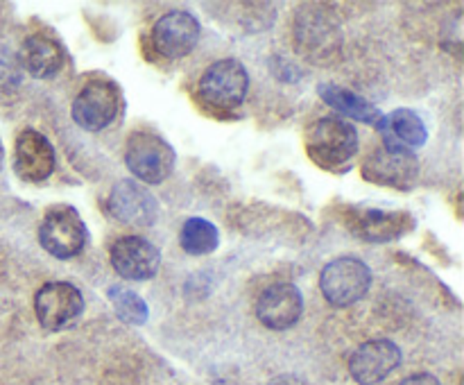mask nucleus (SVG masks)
<instances>
[{
	"instance_id": "nucleus-9",
	"label": "nucleus",
	"mask_w": 464,
	"mask_h": 385,
	"mask_svg": "<svg viewBox=\"0 0 464 385\" xmlns=\"http://www.w3.org/2000/svg\"><path fill=\"white\" fill-rule=\"evenodd\" d=\"M84 311V297L68 281H50L41 285L34 297L36 320L44 329L59 331L75 322Z\"/></svg>"
},
{
	"instance_id": "nucleus-6",
	"label": "nucleus",
	"mask_w": 464,
	"mask_h": 385,
	"mask_svg": "<svg viewBox=\"0 0 464 385\" xmlns=\"http://www.w3.org/2000/svg\"><path fill=\"white\" fill-rule=\"evenodd\" d=\"M122 107V93L113 82L91 80L72 100V120L86 131H100L111 125Z\"/></svg>"
},
{
	"instance_id": "nucleus-22",
	"label": "nucleus",
	"mask_w": 464,
	"mask_h": 385,
	"mask_svg": "<svg viewBox=\"0 0 464 385\" xmlns=\"http://www.w3.org/2000/svg\"><path fill=\"white\" fill-rule=\"evenodd\" d=\"M23 84V68L16 54L0 45V104H12Z\"/></svg>"
},
{
	"instance_id": "nucleus-15",
	"label": "nucleus",
	"mask_w": 464,
	"mask_h": 385,
	"mask_svg": "<svg viewBox=\"0 0 464 385\" xmlns=\"http://www.w3.org/2000/svg\"><path fill=\"white\" fill-rule=\"evenodd\" d=\"M14 170L23 181L41 184L54 170V149L36 130H23L14 145Z\"/></svg>"
},
{
	"instance_id": "nucleus-4",
	"label": "nucleus",
	"mask_w": 464,
	"mask_h": 385,
	"mask_svg": "<svg viewBox=\"0 0 464 385\" xmlns=\"http://www.w3.org/2000/svg\"><path fill=\"white\" fill-rule=\"evenodd\" d=\"M175 148L152 131H134L127 140L125 163L145 184H161L175 170Z\"/></svg>"
},
{
	"instance_id": "nucleus-18",
	"label": "nucleus",
	"mask_w": 464,
	"mask_h": 385,
	"mask_svg": "<svg viewBox=\"0 0 464 385\" xmlns=\"http://www.w3.org/2000/svg\"><path fill=\"white\" fill-rule=\"evenodd\" d=\"M381 136H383L388 148H403V149H415L421 148L429 139V130H426L424 120L417 111L412 109H397V111L381 116L376 122Z\"/></svg>"
},
{
	"instance_id": "nucleus-24",
	"label": "nucleus",
	"mask_w": 464,
	"mask_h": 385,
	"mask_svg": "<svg viewBox=\"0 0 464 385\" xmlns=\"http://www.w3.org/2000/svg\"><path fill=\"white\" fill-rule=\"evenodd\" d=\"M267 385H306V383L293 374H281V376H276V379H272Z\"/></svg>"
},
{
	"instance_id": "nucleus-10",
	"label": "nucleus",
	"mask_w": 464,
	"mask_h": 385,
	"mask_svg": "<svg viewBox=\"0 0 464 385\" xmlns=\"http://www.w3.org/2000/svg\"><path fill=\"white\" fill-rule=\"evenodd\" d=\"M202 36V27L193 14L184 9L163 14L152 30V41L157 53L168 59H181L195 50Z\"/></svg>"
},
{
	"instance_id": "nucleus-21",
	"label": "nucleus",
	"mask_w": 464,
	"mask_h": 385,
	"mask_svg": "<svg viewBox=\"0 0 464 385\" xmlns=\"http://www.w3.org/2000/svg\"><path fill=\"white\" fill-rule=\"evenodd\" d=\"M109 302H111L116 315L121 317L122 322H127V324L140 326L148 322V303H145L134 290L125 288V285H111V288H109Z\"/></svg>"
},
{
	"instance_id": "nucleus-2",
	"label": "nucleus",
	"mask_w": 464,
	"mask_h": 385,
	"mask_svg": "<svg viewBox=\"0 0 464 385\" xmlns=\"http://www.w3.org/2000/svg\"><path fill=\"white\" fill-rule=\"evenodd\" d=\"M295 39H297L299 53L315 62L334 57L343 43L338 16L324 5H304L295 18Z\"/></svg>"
},
{
	"instance_id": "nucleus-1",
	"label": "nucleus",
	"mask_w": 464,
	"mask_h": 385,
	"mask_svg": "<svg viewBox=\"0 0 464 385\" xmlns=\"http://www.w3.org/2000/svg\"><path fill=\"white\" fill-rule=\"evenodd\" d=\"M306 152L324 170L343 172L352 166L358 152V131L349 120L324 116L313 120L304 134Z\"/></svg>"
},
{
	"instance_id": "nucleus-20",
	"label": "nucleus",
	"mask_w": 464,
	"mask_h": 385,
	"mask_svg": "<svg viewBox=\"0 0 464 385\" xmlns=\"http://www.w3.org/2000/svg\"><path fill=\"white\" fill-rule=\"evenodd\" d=\"M179 245L190 256H204V254L216 252L220 245V234L213 222L204 220V217H188L181 226Z\"/></svg>"
},
{
	"instance_id": "nucleus-23",
	"label": "nucleus",
	"mask_w": 464,
	"mask_h": 385,
	"mask_svg": "<svg viewBox=\"0 0 464 385\" xmlns=\"http://www.w3.org/2000/svg\"><path fill=\"white\" fill-rule=\"evenodd\" d=\"M399 385H442V383H440L433 374H426V371H421V374L408 376V379H403Z\"/></svg>"
},
{
	"instance_id": "nucleus-3",
	"label": "nucleus",
	"mask_w": 464,
	"mask_h": 385,
	"mask_svg": "<svg viewBox=\"0 0 464 385\" xmlns=\"http://www.w3.org/2000/svg\"><path fill=\"white\" fill-rule=\"evenodd\" d=\"M249 75L238 59H220L211 63L199 77L198 95L216 111H231L240 107L247 95Z\"/></svg>"
},
{
	"instance_id": "nucleus-13",
	"label": "nucleus",
	"mask_w": 464,
	"mask_h": 385,
	"mask_svg": "<svg viewBox=\"0 0 464 385\" xmlns=\"http://www.w3.org/2000/svg\"><path fill=\"white\" fill-rule=\"evenodd\" d=\"M111 265L122 279L148 281L161 265V252L140 236H122L111 245Z\"/></svg>"
},
{
	"instance_id": "nucleus-17",
	"label": "nucleus",
	"mask_w": 464,
	"mask_h": 385,
	"mask_svg": "<svg viewBox=\"0 0 464 385\" xmlns=\"http://www.w3.org/2000/svg\"><path fill=\"white\" fill-rule=\"evenodd\" d=\"M349 222L352 234L361 238L372 240V243H388V240L399 238L412 226V217L403 211H379V208H352Z\"/></svg>"
},
{
	"instance_id": "nucleus-7",
	"label": "nucleus",
	"mask_w": 464,
	"mask_h": 385,
	"mask_svg": "<svg viewBox=\"0 0 464 385\" xmlns=\"http://www.w3.org/2000/svg\"><path fill=\"white\" fill-rule=\"evenodd\" d=\"M39 243L41 247L54 258L77 256L86 245V225L80 217V213L72 207H53L44 216V222L39 226Z\"/></svg>"
},
{
	"instance_id": "nucleus-11",
	"label": "nucleus",
	"mask_w": 464,
	"mask_h": 385,
	"mask_svg": "<svg viewBox=\"0 0 464 385\" xmlns=\"http://www.w3.org/2000/svg\"><path fill=\"white\" fill-rule=\"evenodd\" d=\"M401 365V349L392 340H370L349 358V374L361 385H376Z\"/></svg>"
},
{
	"instance_id": "nucleus-8",
	"label": "nucleus",
	"mask_w": 464,
	"mask_h": 385,
	"mask_svg": "<svg viewBox=\"0 0 464 385\" xmlns=\"http://www.w3.org/2000/svg\"><path fill=\"white\" fill-rule=\"evenodd\" d=\"M362 177L372 184L390 186V188L411 190L420 177V161L412 149L388 148L381 145L362 161Z\"/></svg>"
},
{
	"instance_id": "nucleus-14",
	"label": "nucleus",
	"mask_w": 464,
	"mask_h": 385,
	"mask_svg": "<svg viewBox=\"0 0 464 385\" xmlns=\"http://www.w3.org/2000/svg\"><path fill=\"white\" fill-rule=\"evenodd\" d=\"M304 313V297L297 285L272 284L261 293L256 302V315L263 326L272 331L293 329Z\"/></svg>"
},
{
	"instance_id": "nucleus-5",
	"label": "nucleus",
	"mask_w": 464,
	"mask_h": 385,
	"mask_svg": "<svg viewBox=\"0 0 464 385\" xmlns=\"http://www.w3.org/2000/svg\"><path fill=\"white\" fill-rule=\"evenodd\" d=\"M372 285V270L365 261L353 256L326 263L320 274V290L331 306H352L361 302Z\"/></svg>"
},
{
	"instance_id": "nucleus-12",
	"label": "nucleus",
	"mask_w": 464,
	"mask_h": 385,
	"mask_svg": "<svg viewBox=\"0 0 464 385\" xmlns=\"http://www.w3.org/2000/svg\"><path fill=\"white\" fill-rule=\"evenodd\" d=\"M107 211L113 220L122 225L150 226L157 220L159 204L148 188L131 179H122L109 193Z\"/></svg>"
},
{
	"instance_id": "nucleus-16",
	"label": "nucleus",
	"mask_w": 464,
	"mask_h": 385,
	"mask_svg": "<svg viewBox=\"0 0 464 385\" xmlns=\"http://www.w3.org/2000/svg\"><path fill=\"white\" fill-rule=\"evenodd\" d=\"M18 62L23 71H27L36 80H53L66 66V53L54 36L36 32L23 41Z\"/></svg>"
},
{
	"instance_id": "nucleus-25",
	"label": "nucleus",
	"mask_w": 464,
	"mask_h": 385,
	"mask_svg": "<svg viewBox=\"0 0 464 385\" xmlns=\"http://www.w3.org/2000/svg\"><path fill=\"white\" fill-rule=\"evenodd\" d=\"M3 159H5V149H3V143H0V168H3Z\"/></svg>"
},
{
	"instance_id": "nucleus-19",
	"label": "nucleus",
	"mask_w": 464,
	"mask_h": 385,
	"mask_svg": "<svg viewBox=\"0 0 464 385\" xmlns=\"http://www.w3.org/2000/svg\"><path fill=\"white\" fill-rule=\"evenodd\" d=\"M317 93H320V98L324 100L329 107H334L335 111H340L343 116L352 118V120L376 125V122L381 120V116H383V113H381L374 104L367 102L362 95L353 93V91L344 89V86L326 82V84L317 86Z\"/></svg>"
}]
</instances>
